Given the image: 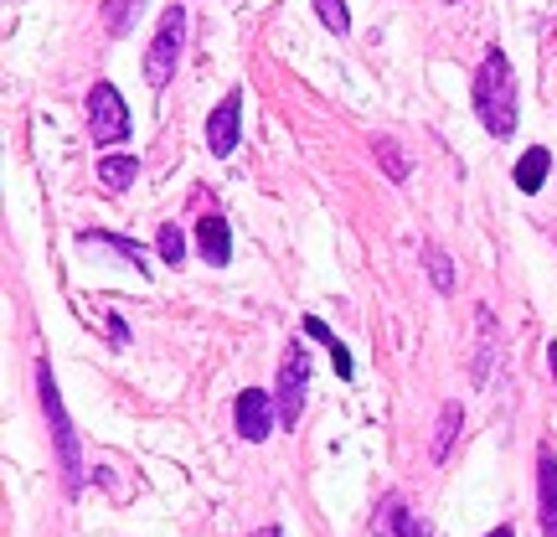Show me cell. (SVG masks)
<instances>
[{"label":"cell","mask_w":557,"mask_h":537,"mask_svg":"<svg viewBox=\"0 0 557 537\" xmlns=\"http://www.w3.org/2000/svg\"><path fill=\"white\" fill-rule=\"evenodd\" d=\"M470 94H475L480 124L496 139H506L517 130V78H511V62H506L500 47L485 52V62L475 68V88H470Z\"/></svg>","instance_id":"cell-1"},{"label":"cell","mask_w":557,"mask_h":537,"mask_svg":"<svg viewBox=\"0 0 557 537\" xmlns=\"http://www.w3.org/2000/svg\"><path fill=\"white\" fill-rule=\"evenodd\" d=\"M37 393H41V414H47V429H52V444H58V460H62V476H67V491H83V450H78V435H73V418L62 408V393L52 382V367L37 362Z\"/></svg>","instance_id":"cell-2"},{"label":"cell","mask_w":557,"mask_h":537,"mask_svg":"<svg viewBox=\"0 0 557 537\" xmlns=\"http://www.w3.org/2000/svg\"><path fill=\"white\" fill-rule=\"evenodd\" d=\"M186 11L181 5H171L165 16H160L156 37H150V47H145V83L150 88H171V78H176L181 68V47H186Z\"/></svg>","instance_id":"cell-3"},{"label":"cell","mask_w":557,"mask_h":537,"mask_svg":"<svg viewBox=\"0 0 557 537\" xmlns=\"http://www.w3.org/2000/svg\"><path fill=\"white\" fill-rule=\"evenodd\" d=\"M305 393H310V357H305L299 341H289V346H284V362H278V382H274V403H278V424H284V429L299 424Z\"/></svg>","instance_id":"cell-4"},{"label":"cell","mask_w":557,"mask_h":537,"mask_svg":"<svg viewBox=\"0 0 557 537\" xmlns=\"http://www.w3.org/2000/svg\"><path fill=\"white\" fill-rule=\"evenodd\" d=\"M88 130H94L99 145H120L129 135V103L120 99L114 83H94L88 88Z\"/></svg>","instance_id":"cell-5"},{"label":"cell","mask_w":557,"mask_h":537,"mask_svg":"<svg viewBox=\"0 0 557 537\" xmlns=\"http://www.w3.org/2000/svg\"><path fill=\"white\" fill-rule=\"evenodd\" d=\"M233 424H238V435L248 444H263V439L274 435L278 424V403H274V388L263 393V388H243L238 403H233Z\"/></svg>","instance_id":"cell-6"},{"label":"cell","mask_w":557,"mask_h":537,"mask_svg":"<svg viewBox=\"0 0 557 537\" xmlns=\"http://www.w3.org/2000/svg\"><path fill=\"white\" fill-rule=\"evenodd\" d=\"M238 130H243V88H233V94L207 114V150H212V156H233V150H238Z\"/></svg>","instance_id":"cell-7"},{"label":"cell","mask_w":557,"mask_h":537,"mask_svg":"<svg viewBox=\"0 0 557 537\" xmlns=\"http://www.w3.org/2000/svg\"><path fill=\"white\" fill-rule=\"evenodd\" d=\"M537 517H542V537H557V455H553V444L537 450Z\"/></svg>","instance_id":"cell-8"},{"label":"cell","mask_w":557,"mask_h":537,"mask_svg":"<svg viewBox=\"0 0 557 537\" xmlns=\"http://www.w3.org/2000/svg\"><path fill=\"white\" fill-rule=\"evenodd\" d=\"M197 248H201V259L212 264V269H222V264L233 259V233H227V222L201 218L197 222Z\"/></svg>","instance_id":"cell-9"},{"label":"cell","mask_w":557,"mask_h":537,"mask_svg":"<svg viewBox=\"0 0 557 537\" xmlns=\"http://www.w3.org/2000/svg\"><path fill=\"white\" fill-rule=\"evenodd\" d=\"M299 331H305V337H315L320 346L331 352V367H336L341 378H351V373H357V362H351V352H346V341H341L320 316H305V320H299Z\"/></svg>","instance_id":"cell-10"},{"label":"cell","mask_w":557,"mask_h":537,"mask_svg":"<svg viewBox=\"0 0 557 537\" xmlns=\"http://www.w3.org/2000/svg\"><path fill=\"white\" fill-rule=\"evenodd\" d=\"M377 533H393V537H429V527H423V517H413L408 507H403V497H387L377 512Z\"/></svg>","instance_id":"cell-11"},{"label":"cell","mask_w":557,"mask_h":537,"mask_svg":"<svg viewBox=\"0 0 557 537\" xmlns=\"http://www.w3.org/2000/svg\"><path fill=\"white\" fill-rule=\"evenodd\" d=\"M459 424H465V408H459V403H444V408H438L434 444H429V460H434V465L449 460V450H455V439H459Z\"/></svg>","instance_id":"cell-12"},{"label":"cell","mask_w":557,"mask_h":537,"mask_svg":"<svg viewBox=\"0 0 557 537\" xmlns=\"http://www.w3.org/2000/svg\"><path fill=\"white\" fill-rule=\"evenodd\" d=\"M547 171H553V150H547V145H532V150L517 160V186L532 197V192H542Z\"/></svg>","instance_id":"cell-13"},{"label":"cell","mask_w":557,"mask_h":537,"mask_svg":"<svg viewBox=\"0 0 557 537\" xmlns=\"http://www.w3.org/2000/svg\"><path fill=\"white\" fill-rule=\"evenodd\" d=\"M139 176V156H99V186L120 197L124 186Z\"/></svg>","instance_id":"cell-14"},{"label":"cell","mask_w":557,"mask_h":537,"mask_svg":"<svg viewBox=\"0 0 557 537\" xmlns=\"http://www.w3.org/2000/svg\"><path fill=\"white\" fill-rule=\"evenodd\" d=\"M475 326H480L475 382H485V373H491V357H496V316H491V305H475Z\"/></svg>","instance_id":"cell-15"},{"label":"cell","mask_w":557,"mask_h":537,"mask_svg":"<svg viewBox=\"0 0 557 537\" xmlns=\"http://www.w3.org/2000/svg\"><path fill=\"white\" fill-rule=\"evenodd\" d=\"M139 5H145V0H103V5H99L103 32H109V37H129V26H135V16H139Z\"/></svg>","instance_id":"cell-16"},{"label":"cell","mask_w":557,"mask_h":537,"mask_svg":"<svg viewBox=\"0 0 557 537\" xmlns=\"http://www.w3.org/2000/svg\"><path fill=\"white\" fill-rule=\"evenodd\" d=\"M423 269H429V279H434L438 295H449V290H455V259H449L438 243H423Z\"/></svg>","instance_id":"cell-17"},{"label":"cell","mask_w":557,"mask_h":537,"mask_svg":"<svg viewBox=\"0 0 557 537\" xmlns=\"http://www.w3.org/2000/svg\"><path fill=\"white\" fill-rule=\"evenodd\" d=\"M372 156H377V166H382V171H387L393 181H408V171H413V166H408V156L398 150V139H387V135L372 139Z\"/></svg>","instance_id":"cell-18"},{"label":"cell","mask_w":557,"mask_h":537,"mask_svg":"<svg viewBox=\"0 0 557 537\" xmlns=\"http://www.w3.org/2000/svg\"><path fill=\"white\" fill-rule=\"evenodd\" d=\"M83 243H109V248H120L124 259H129V264H139V269H145V259H150V254H145V243L124 239V233H109V228H99V233L88 228V233H83Z\"/></svg>","instance_id":"cell-19"},{"label":"cell","mask_w":557,"mask_h":537,"mask_svg":"<svg viewBox=\"0 0 557 537\" xmlns=\"http://www.w3.org/2000/svg\"><path fill=\"white\" fill-rule=\"evenodd\" d=\"M156 248H160V259L171 264V269H181V259H186V233H181V222H160Z\"/></svg>","instance_id":"cell-20"},{"label":"cell","mask_w":557,"mask_h":537,"mask_svg":"<svg viewBox=\"0 0 557 537\" xmlns=\"http://www.w3.org/2000/svg\"><path fill=\"white\" fill-rule=\"evenodd\" d=\"M315 16L325 21V32H336V37L351 32V11H346V0H315Z\"/></svg>","instance_id":"cell-21"},{"label":"cell","mask_w":557,"mask_h":537,"mask_svg":"<svg viewBox=\"0 0 557 537\" xmlns=\"http://www.w3.org/2000/svg\"><path fill=\"white\" fill-rule=\"evenodd\" d=\"M248 537H284V527H278V522H263L259 533H248Z\"/></svg>","instance_id":"cell-22"},{"label":"cell","mask_w":557,"mask_h":537,"mask_svg":"<svg viewBox=\"0 0 557 537\" xmlns=\"http://www.w3.org/2000/svg\"><path fill=\"white\" fill-rule=\"evenodd\" d=\"M547 367H553V378H557V346H547Z\"/></svg>","instance_id":"cell-23"},{"label":"cell","mask_w":557,"mask_h":537,"mask_svg":"<svg viewBox=\"0 0 557 537\" xmlns=\"http://www.w3.org/2000/svg\"><path fill=\"white\" fill-rule=\"evenodd\" d=\"M485 537H517V533H511V527H491V533H485Z\"/></svg>","instance_id":"cell-24"}]
</instances>
